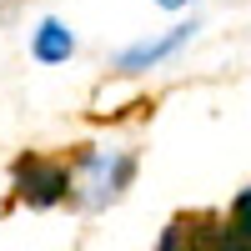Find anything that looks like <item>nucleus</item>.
Instances as JSON below:
<instances>
[{"instance_id":"f257e3e1","label":"nucleus","mask_w":251,"mask_h":251,"mask_svg":"<svg viewBox=\"0 0 251 251\" xmlns=\"http://www.w3.org/2000/svg\"><path fill=\"white\" fill-rule=\"evenodd\" d=\"M136 181V151H106V146H80L71 156V206L80 211H100L126 196Z\"/></svg>"},{"instance_id":"f03ea898","label":"nucleus","mask_w":251,"mask_h":251,"mask_svg":"<svg viewBox=\"0 0 251 251\" xmlns=\"http://www.w3.org/2000/svg\"><path fill=\"white\" fill-rule=\"evenodd\" d=\"M10 191H15V206H30V211L66 206L71 201V156H46V151L15 156Z\"/></svg>"},{"instance_id":"7ed1b4c3","label":"nucleus","mask_w":251,"mask_h":251,"mask_svg":"<svg viewBox=\"0 0 251 251\" xmlns=\"http://www.w3.org/2000/svg\"><path fill=\"white\" fill-rule=\"evenodd\" d=\"M191 35H196V25H171V30H166V35H156V40H141V46L121 50V55H116V71H121V75H141V71L161 66L166 55H176Z\"/></svg>"},{"instance_id":"20e7f679","label":"nucleus","mask_w":251,"mask_h":251,"mask_svg":"<svg viewBox=\"0 0 251 251\" xmlns=\"http://www.w3.org/2000/svg\"><path fill=\"white\" fill-rule=\"evenodd\" d=\"M30 50H35L40 66H60V60L75 55V35L60 25V20H40L35 35H30Z\"/></svg>"},{"instance_id":"39448f33","label":"nucleus","mask_w":251,"mask_h":251,"mask_svg":"<svg viewBox=\"0 0 251 251\" xmlns=\"http://www.w3.org/2000/svg\"><path fill=\"white\" fill-rule=\"evenodd\" d=\"M221 251H251V186L221 216Z\"/></svg>"},{"instance_id":"423d86ee","label":"nucleus","mask_w":251,"mask_h":251,"mask_svg":"<svg viewBox=\"0 0 251 251\" xmlns=\"http://www.w3.org/2000/svg\"><path fill=\"white\" fill-rule=\"evenodd\" d=\"M156 5H166V10H181V5H186V0H156Z\"/></svg>"}]
</instances>
